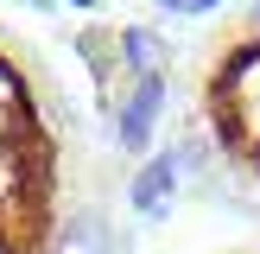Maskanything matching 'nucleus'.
Instances as JSON below:
<instances>
[{
    "instance_id": "obj_4",
    "label": "nucleus",
    "mask_w": 260,
    "mask_h": 254,
    "mask_svg": "<svg viewBox=\"0 0 260 254\" xmlns=\"http://www.w3.org/2000/svg\"><path fill=\"white\" fill-rule=\"evenodd\" d=\"M127 70L159 76V70H165V38H159V32H127Z\"/></svg>"
},
{
    "instance_id": "obj_2",
    "label": "nucleus",
    "mask_w": 260,
    "mask_h": 254,
    "mask_svg": "<svg viewBox=\"0 0 260 254\" xmlns=\"http://www.w3.org/2000/svg\"><path fill=\"white\" fill-rule=\"evenodd\" d=\"M159 96H165L159 76H140V83H134V96H127V108H121V146L127 152H146L152 121H159Z\"/></svg>"
},
{
    "instance_id": "obj_5",
    "label": "nucleus",
    "mask_w": 260,
    "mask_h": 254,
    "mask_svg": "<svg viewBox=\"0 0 260 254\" xmlns=\"http://www.w3.org/2000/svg\"><path fill=\"white\" fill-rule=\"evenodd\" d=\"M159 7H172V13H190V0H159Z\"/></svg>"
},
{
    "instance_id": "obj_1",
    "label": "nucleus",
    "mask_w": 260,
    "mask_h": 254,
    "mask_svg": "<svg viewBox=\"0 0 260 254\" xmlns=\"http://www.w3.org/2000/svg\"><path fill=\"white\" fill-rule=\"evenodd\" d=\"M57 134L25 64L0 45V254H63Z\"/></svg>"
},
{
    "instance_id": "obj_3",
    "label": "nucleus",
    "mask_w": 260,
    "mask_h": 254,
    "mask_svg": "<svg viewBox=\"0 0 260 254\" xmlns=\"http://www.w3.org/2000/svg\"><path fill=\"white\" fill-rule=\"evenodd\" d=\"M172 159H159V165H146V172H140L134 178V203H140V210H146V216H165V197H172Z\"/></svg>"
},
{
    "instance_id": "obj_6",
    "label": "nucleus",
    "mask_w": 260,
    "mask_h": 254,
    "mask_svg": "<svg viewBox=\"0 0 260 254\" xmlns=\"http://www.w3.org/2000/svg\"><path fill=\"white\" fill-rule=\"evenodd\" d=\"M210 7H216V0H190V13H210Z\"/></svg>"
}]
</instances>
